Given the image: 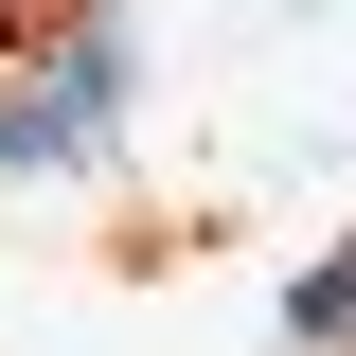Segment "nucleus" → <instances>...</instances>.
I'll use <instances>...</instances> for the list:
<instances>
[{"label": "nucleus", "mask_w": 356, "mask_h": 356, "mask_svg": "<svg viewBox=\"0 0 356 356\" xmlns=\"http://www.w3.org/2000/svg\"><path fill=\"white\" fill-rule=\"evenodd\" d=\"M125 107H143V18L89 0V18H54L0 72V178H72L89 143H125Z\"/></svg>", "instance_id": "1"}]
</instances>
